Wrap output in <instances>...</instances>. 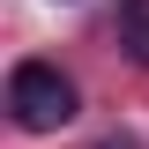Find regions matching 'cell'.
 I'll use <instances>...</instances> for the list:
<instances>
[{
  "label": "cell",
  "instance_id": "cell-1",
  "mask_svg": "<svg viewBox=\"0 0 149 149\" xmlns=\"http://www.w3.org/2000/svg\"><path fill=\"white\" fill-rule=\"evenodd\" d=\"M8 112H15L22 134H60L74 119V82L60 67H45V60H22L8 74Z\"/></svg>",
  "mask_w": 149,
  "mask_h": 149
},
{
  "label": "cell",
  "instance_id": "cell-3",
  "mask_svg": "<svg viewBox=\"0 0 149 149\" xmlns=\"http://www.w3.org/2000/svg\"><path fill=\"white\" fill-rule=\"evenodd\" d=\"M97 149H134V142H127V134H112V142H97Z\"/></svg>",
  "mask_w": 149,
  "mask_h": 149
},
{
  "label": "cell",
  "instance_id": "cell-2",
  "mask_svg": "<svg viewBox=\"0 0 149 149\" xmlns=\"http://www.w3.org/2000/svg\"><path fill=\"white\" fill-rule=\"evenodd\" d=\"M119 45L134 67H149V0H119Z\"/></svg>",
  "mask_w": 149,
  "mask_h": 149
}]
</instances>
